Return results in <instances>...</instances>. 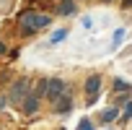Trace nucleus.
Wrapping results in <instances>:
<instances>
[{"mask_svg":"<svg viewBox=\"0 0 132 130\" xmlns=\"http://www.w3.org/2000/svg\"><path fill=\"white\" fill-rule=\"evenodd\" d=\"M47 83H49V81H47V78H42V81H39V83H36V94H34V96H36V99H42V96H47Z\"/></svg>","mask_w":132,"mask_h":130,"instance_id":"nucleus-11","label":"nucleus"},{"mask_svg":"<svg viewBox=\"0 0 132 130\" xmlns=\"http://www.w3.org/2000/svg\"><path fill=\"white\" fill-rule=\"evenodd\" d=\"M117 114H119V109H117V107H109V109H104V112H101V120H104V122H114V120H117Z\"/></svg>","mask_w":132,"mask_h":130,"instance_id":"nucleus-8","label":"nucleus"},{"mask_svg":"<svg viewBox=\"0 0 132 130\" xmlns=\"http://www.w3.org/2000/svg\"><path fill=\"white\" fill-rule=\"evenodd\" d=\"M124 120H129L132 117V102H127V107H124V114H122Z\"/></svg>","mask_w":132,"mask_h":130,"instance_id":"nucleus-14","label":"nucleus"},{"mask_svg":"<svg viewBox=\"0 0 132 130\" xmlns=\"http://www.w3.org/2000/svg\"><path fill=\"white\" fill-rule=\"evenodd\" d=\"M78 130H93V125H91V120H80V125H78Z\"/></svg>","mask_w":132,"mask_h":130,"instance_id":"nucleus-13","label":"nucleus"},{"mask_svg":"<svg viewBox=\"0 0 132 130\" xmlns=\"http://www.w3.org/2000/svg\"><path fill=\"white\" fill-rule=\"evenodd\" d=\"M98 89H101V78H98V76H91V78L86 81V94L91 96V102L98 96Z\"/></svg>","mask_w":132,"mask_h":130,"instance_id":"nucleus-5","label":"nucleus"},{"mask_svg":"<svg viewBox=\"0 0 132 130\" xmlns=\"http://www.w3.org/2000/svg\"><path fill=\"white\" fill-rule=\"evenodd\" d=\"M124 34H127L124 29H117V31H114V37H111V47H114V49H117V47L124 42Z\"/></svg>","mask_w":132,"mask_h":130,"instance_id":"nucleus-9","label":"nucleus"},{"mask_svg":"<svg viewBox=\"0 0 132 130\" xmlns=\"http://www.w3.org/2000/svg\"><path fill=\"white\" fill-rule=\"evenodd\" d=\"M44 26H49V16L26 13V16H23V24H21V34H23V37H29V34H34L36 29H44Z\"/></svg>","mask_w":132,"mask_h":130,"instance_id":"nucleus-1","label":"nucleus"},{"mask_svg":"<svg viewBox=\"0 0 132 130\" xmlns=\"http://www.w3.org/2000/svg\"><path fill=\"white\" fill-rule=\"evenodd\" d=\"M104 3H109V0H104Z\"/></svg>","mask_w":132,"mask_h":130,"instance_id":"nucleus-18","label":"nucleus"},{"mask_svg":"<svg viewBox=\"0 0 132 130\" xmlns=\"http://www.w3.org/2000/svg\"><path fill=\"white\" fill-rule=\"evenodd\" d=\"M29 96V78H18L13 86H11V94H8V99L13 102V104H23V99Z\"/></svg>","mask_w":132,"mask_h":130,"instance_id":"nucleus-2","label":"nucleus"},{"mask_svg":"<svg viewBox=\"0 0 132 130\" xmlns=\"http://www.w3.org/2000/svg\"><path fill=\"white\" fill-rule=\"evenodd\" d=\"M73 11H75V0H62V3L57 5V13L60 16H70Z\"/></svg>","mask_w":132,"mask_h":130,"instance_id":"nucleus-7","label":"nucleus"},{"mask_svg":"<svg viewBox=\"0 0 132 130\" xmlns=\"http://www.w3.org/2000/svg\"><path fill=\"white\" fill-rule=\"evenodd\" d=\"M70 107H73V96L68 94V89H65V94L54 102V112L57 114H65V112H70Z\"/></svg>","mask_w":132,"mask_h":130,"instance_id":"nucleus-4","label":"nucleus"},{"mask_svg":"<svg viewBox=\"0 0 132 130\" xmlns=\"http://www.w3.org/2000/svg\"><path fill=\"white\" fill-rule=\"evenodd\" d=\"M114 91H129V83L122 81V78H117V81H114Z\"/></svg>","mask_w":132,"mask_h":130,"instance_id":"nucleus-12","label":"nucleus"},{"mask_svg":"<svg viewBox=\"0 0 132 130\" xmlns=\"http://www.w3.org/2000/svg\"><path fill=\"white\" fill-rule=\"evenodd\" d=\"M5 104H8V99H5V96H0V109H3Z\"/></svg>","mask_w":132,"mask_h":130,"instance_id":"nucleus-16","label":"nucleus"},{"mask_svg":"<svg viewBox=\"0 0 132 130\" xmlns=\"http://www.w3.org/2000/svg\"><path fill=\"white\" fill-rule=\"evenodd\" d=\"M65 37H68V29H57V31H52L49 42H52V44H57V42H62Z\"/></svg>","mask_w":132,"mask_h":130,"instance_id":"nucleus-10","label":"nucleus"},{"mask_svg":"<svg viewBox=\"0 0 132 130\" xmlns=\"http://www.w3.org/2000/svg\"><path fill=\"white\" fill-rule=\"evenodd\" d=\"M62 94H65V83H62L60 78H49V83H47V99L54 104Z\"/></svg>","mask_w":132,"mask_h":130,"instance_id":"nucleus-3","label":"nucleus"},{"mask_svg":"<svg viewBox=\"0 0 132 130\" xmlns=\"http://www.w3.org/2000/svg\"><path fill=\"white\" fill-rule=\"evenodd\" d=\"M3 52H5V44H3V42H0V55H3Z\"/></svg>","mask_w":132,"mask_h":130,"instance_id":"nucleus-17","label":"nucleus"},{"mask_svg":"<svg viewBox=\"0 0 132 130\" xmlns=\"http://www.w3.org/2000/svg\"><path fill=\"white\" fill-rule=\"evenodd\" d=\"M36 109H39V99H36L34 94H29V96L23 99V112H26V114H36Z\"/></svg>","mask_w":132,"mask_h":130,"instance_id":"nucleus-6","label":"nucleus"},{"mask_svg":"<svg viewBox=\"0 0 132 130\" xmlns=\"http://www.w3.org/2000/svg\"><path fill=\"white\" fill-rule=\"evenodd\" d=\"M122 8H132V0H122Z\"/></svg>","mask_w":132,"mask_h":130,"instance_id":"nucleus-15","label":"nucleus"}]
</instances>
